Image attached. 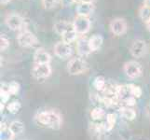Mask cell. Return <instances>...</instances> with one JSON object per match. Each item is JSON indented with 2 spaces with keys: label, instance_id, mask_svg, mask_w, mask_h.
<instances>
[{
  "label": "cell",
  "instance_id": "cell-25",
  "mask_svg": "<svg viewBox=\"0 0 150 140\" xmlns=\"http://www.w3.org/2000/svg\"><path fill=\"white\" fill-rule=\"evenodd\" d=\"M129 85V88H130V92H131V95L135 97L136 99L138 98H140L143 95V91L141 89L140 86H137L135 84H128Z\"/></svg>",
  "mask_w": 150,
  "mask_h": 140
},
{
  "label": "cell",
  "instance_id": "cell-31",
  "mask_svg": "<svg viewBox=\"0 0 150 140\" xmlns=\"http://www.w3.org/2000/svg\"><path fill=\"white\" fill-rule=\"evenodd\" d=\"M76 3V0H60V4L62 7L64 8H68V7H71L72 5Z\"/></svg>",
  "mask_w": 150,
  "mask_h": 140
},
{
  "label": "cell",
  "instance_id": "cell-3",
  "mask_svg": "<svg viewBox=\"0 0 150 140\" xmlns=\"http://www.w3.org/2000/svg\"><path fill=\"white\" fill-rule=\"evenodd\" d=\"M17 42L23 48H32L38 44V38L32 31L23 28L17 35Z\"/></svg>",
  "mask_w": 150,
  "mask_h": 140
},
{
  "label": "cell",
  "instance_id": "cell-21",
  "mask_svg": "<svg viewBox=\"0 0 150 140\" xmlns=\"http://www.w3.org/2000/svg\"><path fill=\"white\" fill-rule=\"evenodd\" d=\"M106 117V112L103 108L100 107H96L91 111V118L93 121H101L103 118Z\"/></svg>",
  "mask_w": 150,
  "mask_h": 140
},
{
  "label": "cell",
  "instance_id": "cell-14",
  "mask_svg": "<svg viewBox=\"0 0 150 140\" xmlns=\"http://www.w3.org/2000/svg\"><path fill=\"white\" fill-rule=\"evenodd\" d=\"M89 43H90V47L93 51H97L101 49V47L103 46V36L100 34H95V35H92L91 37L89 38Z\"/></svg>",
  "mask_w": 150,
  "mask_h": 140
},
{
  "label": "cell",
  "instance_id": "cell-2",
  "mask_svg": "<svg viewBox=\"0 0 150 140\" xmlns=\"http://www.w3.org/2000/svg\"><path fill=\"white\" fill-rule=\"evenodd\" d=\"M67 72L71 76H77L85 73L88 69L87 62L80 56L71 58L66 65Z\"/></svg>",
  "mask_w": 150,
  "mask_h": 140
},
{
  "label": "cell",
  "instance_id": "cell-1",
  "mask_svg": "<svg viewBox=\"0 0 150 140\" xmlns=\"http://www.w3.org/2000/svg\"><path fill=\"white\" fill-rule=\"evenodd\" d=\"M35 120L38 124L53 130H59L63 124V118L56 110H43L38 112Z\"/></svg>",
  "mask_w": 150,
  "mask_h": 140
},
{
  "label": "cell",
  "instance_id": "cell-4",
  "mask_svg": "<svg viewBox=\"0 0 150 140\" xmlns=\"http://www.w3.org/2000/svg\"><path fill=\"white\" fill-rule=\"evenodd\" d=\"M123 71L129 79L135 80L141 77L143 73V67L139 62L135 60H131L126 62L123 65Z\"/></svg>",
  "mask_w": 150,
  "mask_h": 140
},
{
  "label": "cell",
  "instance_id": "cell-18",
  "mask_svg": "<svg viewBox=\"0 0 150 140\" xmlns=\"http://www.w3.org/2000/svg\"><path fill=\"white\" fill-rule=\"evenodd\" d=\"M72 26V23L65 22V21H59L54 23L53 25V30L56 34H58L59 36H63L67 30Z\"/></svg>",
  "mask_w": 150,
  "mask_h": 140
},
{
  "label": "cell",
  "instance_id": "cell-29",
  "mask_svg": "<svg viewBox=\"0 0 150 140\" xmlns=\"http://www.w3.org/2000/svg\"><path fill=\"white\" fill-rule=\"evenodd\" d=\"M42 2V6L45 9H52L57 6L58 0H41Z\"/></svg>",
  "mask_w": 150,
  "mask_h": 140
},
{
  "label": "cell",
  "instance_id": "cell-33",
  "mask_svg": "<svg viewBox=\"0 0 150 140\" xmlns=\"http://www.w3.org/2000/svg\"><path fill=\"white\" fill-rule=\"evenodd\" d=\"M76 3H94L95 0H76Z\"/></svg>",
  "mask_w": 150,
  "mask_h": 140
},
{
  "label": "cell",
  "instance_id": "cell-27",
  "mask_svg": "<svg viewBox=\"0 0 150 140\" xmlns=\"http://www.w3.org/2000/svg\"><path fill=\"white\" fill-rule=\"evenodd\" d=\"M10 45L9 38L7 37L6 34H1L0 35V50L5 51Z\"/></svg>",
  "mask_w": 150,
  "mask_h": 140
},
{
  "label": "cell",
  "instance_id": "cell-24",
  "mask_svg": "<svg viewBox=\"0 0 150 140\" xmlns=\"http://www.w3.org/2000/svg\"><path fill=\"white\" fill-rule=\"evenodd\" d=\"M21 108H22V104H21L20 101H12L8 103L7 106L8 111L11 114H17Z\"/></svg>",
  "mask_w": 150,
  "mask_h": 140
},
{
  "label": "cell",
  "instance_id": "cell-7",
  "mask_svg": "<svg viewBox=\"0 0 150 140\" xmlns=\"http://www.w3.org/2000/svg\"><path fill=\"white\" fill-rule=\"evenodd\" d=\"M54 54L62 60H66L72 57L74 50L70 44L64 43V41H59L54 45Z\"/></svg>",
  "mask_w": 150,
  "mask_h": 140
},
{
  "label": "cell",
  "instance_id": "cell-17",
  "mask_svg": "<svg viewBox=\"0 0 150 140\" xmlns=\"http://www.w3.org/2000/svg\"><path fill=\"white\" fill-rule=\"evenodd\" d=\"M8 128H9V130L11 131V133L14 134L15 136H20V134H22L23 132H24V123L23 122H21V121H13L9 123V125H8Z\"/></svg>",
  "mask_w": 150,
  "mask_h": 140
},
{
  "label": "cell",
  "instance_id": "cell-32",
  "mask_svg": "<svg viewBox=\"0 0 150 140\" xmlns=\"http://www.w3.org/2000/svg\"><path fill=\"white\" fill-rule=\"evenodd\" d=\"M8 128V125H7V123L5 122H0V130H5V129Z\"/></svg>",
  "mask_w": 150,
  "mask_h": 140
},
{
  "label": "cell",
  "instance_id": "cell-5",
  "mask_svg": "<svg viewBox=\"0 0 150 140\" xmlns=\"http://www.w3.org/2000/svg\"><path fill=\"white\" fill-rule=\"evenodd\" d=\"M5 23L12 31H21L24 26V19L18 13H9L5 18Z\"/></svg>",
  "mask_w": 150,
  "mask_h": 140
},
{
  "label": "cell",
  "instance_id": "cell-19",
  "mask_svg": "<svg viewBox=\"0 0 150 140\" xmlns=\"http://www.w3.org/2000/svg\"><path fill=\"white\" fill-rule=\"evenodd\" d=\"M120 113L122 118L130 122L136 118V111L130 107H121L120 108Z\"/></svg>",
  "mask_w": 150,
  "mask_h": 140
},
{
  "label": "cell",
  "instance_id": "cell-6",
  "mask_svg": "<svg viewBox=\"0 0 150 140\" xmlns=\"http://www.w3.org/2000/svg\"><path fill=\"white\" fill-rule=\"evenodd\" d=\"M109 28L111 33L116 37H121L124 34H126L128 30L127 21L124 18L117 17L113 19L109 23Z\"/></svg>",
  "mask_w": 150,
  "mask_h": 140
},
{
  "label": "cell",
  "instance_id": "cell-35",
  "mask_svg": "<svg viewBox=\"0 0 150 140\" xmlns=\"http://www.w3.org/2000/svg\"><path fill=\"white\" fill-rule=\"evenodd\" d=\"M144 6L150 8V0H144Z\"/></svg>",
  "mask_w": 150,
  "mask_h": 140
},
{
  "label": "cell",
  "instance_id": "cell-34",
  "mask_svg": "<svg viewBox=\"0 0 150 140\" xmlns=\"http://www.w3.org/2000/svg\"><path fill=\"white\" fill-rule=\"evenodd\" d=\"M12 0H0V4H1V6H5V5L8 4L9 2H11Z\"/></svg>",
  "mask_w": 150,
  "mask_h": 140
},
{
  "label": "cell",
  "instance_id": "cell-11",
  "mask_svg": "<svg viewBox=\"0 0 150 140\" xmlns=\"http://www.w3.org/2000/svg\"><path fill=\"white\" fill-rule=\"evenodd\" d=\"M76 53L80 57H85L90 55L92 53V50L90 47L89 38H84L83 36L79 37L76 40Z\"/></svg>",
  "mask_w": 150,
  "mask_h": 140
},
{
  "label": "cell",
  "instance_id": "cell-9",
  "mask_svg": "<svg viewBox=\"0 0 150 140\" xmlns=\"http://www.w3.org/2000/svg\"><path fill=\"white\" fill-rule=\"evenodd\" d=\"M147 53V45L143 39H135L130 47V53L133 58H141Z\"/></svg>",
  "mask_w": 150,
  "mask_h": 140
},
{
  "label": "cell",
  "instance_id": "cell-13",
  "mask_svg": "<svg viewBox=\"0 0 150 140\" xmlns=\"http://www.w3.org/2000/svg\"><path fill=\"white\" fill-rule=\"evenodd\" d=\"M94 10L93 3H77L76 7V16L89 17Z\"/></svg>",
  "mask_w": 150,
  "mask_h": 140
},
{
  "label": "cell",
  "instance_id": "cell-36",
  "mask_svg": "<svg viewBox=\"0 0 150 140\" xmlns=\"http://www.w3.org/2000/svg\"><path fill=\"white\" fill-rule=\"evenodd\" d=\"M4 107H5V104H3V103L0 104V110H1V112L4 111Z\"/></svg>",
  "mask_w": 150,
  "mask_h": 140
},
{
  "label": "cell",
  "instance_id": "cell-10",
  "mask_svg": "<svg viewBox=\"0 0 150 140\" xmlns=\"http://www.w3.org/2000/svg\"><path fill=\"white\" fill-rule=\"evenodd\" d=\"M52 73V69H51L50 65H34L32 70H31V74L37 80H43L47 79L50 77Z\"/></svg>",
  "mask_w": 150,
  "mask_h": 140
},
{
  "label": "cell",
  "instance_id": "cell-15",
  "mask_svg": "<svg viewBox=\"0 0 150 140\" xmlns=\"http://www.w3.org/2000/svg\"><path fill=\"white\" fill-rule=\"evenodd\" d=\"M77 38H79V34L76 33V31L73 27V24H72V26L67 30L63 36H62V41H64V43L70 44V45L71 43H74L75 41H76Z\"/></svg>",
  "mask_w": 150,
  "mask_h": 140
},
{
  "label": "cell",
  "instance_id": "cell-20",
  "mask_svg": "<svg viewBox=\"0 0 150 140\" xmlns=\"http://www.w3.org/2000/svg\"><path fill=\"white\" fill-rule=\"evenodd\" d=\"M105 119L106 121L103 123V127H105V131L109 132L114 128L117 122V115L115 113H107Z\"/></svg>",
  "mask_w": 150,
  "mask_h": 140
},
{
  "label": "cell",
  "instance_id": "cell-30",
  "mask_svg": "<svg viewBox=\"0 0 150 140\" xmlns=\"http://www.w3.org/2000/svg\"><path fill=\"white\" fill-rule=\"evenodd\" d=\"M123 107H132L136 105V98L133 97V96H129L128 98H126L125 100L123 102Z\"/></svg>",
  "mask_w": 150,
  "mask_h": 140
},
{
  "label": "cell",
  "instance_id": "cell-26",
  "mask_svg": "<svg viewBox=\"0 0 150 140\" xmlns=\"http://www.w3.org/2000/svg\"><path fill=\"white\" fill-rule=\"evenodd\" d=\"M8 92H10V95H16L21 90V85L19 82L13 80L11 82H9V83H8Z\"/></svg>",
  "mask_w": 150,
  "mask_h": 140
},
{
  "label": "cell",
  "instance_id": "cell-16",
  "mask_svg": "<svg viewBox=\"0 0 150 140\" xmlns=\"http://www.w3.org/2000/svg\"><path fill=\"white\" fill-rule=\"evenodd\" d=\"M138 16L147 27H150V8L144 5L141 6L138 9Z\"/></svg>",
  "mask_w": 150,
  "mask_h": 140
},
{
  "label": "cell",
  "instance_id": "cell-12",
  "mask_svg": "<svg viewBox=\"0 0 150 140\" xmlns=\"http://www.w3.org/2000/svg\"><path fill=\"white\" fill-rule=\"evenodd\" d=\"M51 62L50 54L44 48H38L34 53L35 65H49Z\"/></svg>",
  "mask_w": 150,
  "mask_h": 140
},
{
  "label": "cell",
  "instance_id": "cell-8",
  "mask_svg": "<svg viewBox=\"0 0 150 140\" xmlns=\"http://www.w3.org/2000/svg\"><path fill=\"white\" fill-rule=\"evenodd\" d=\"M72 24H73V27L76 31V33L80 36H84L89 33L91 27V22L90 18L83 16H76Z\"/></svg>",
  "mask_w": 150,
  "mask_h": 140
},
{
  "label": "cell",
  "instance_id": "cell-23",
  "mask_svg": "<svg viewBox=\"0 0 150 140\" xmlns=\"http://www.w3.org/2000/svg\"><path fill=\"white\" fill-rule=\"evenodd\" d=\"M10 96V92H8V84L7 83H2L1 84V89H0V99H1V103L3 104H7L9 100Z\"/></svg>",
  "mask_w": 150,
  "mask_h": 140
},
{
  "label": "cell",
  "instance_id": "cell-22",
  "mask_svg": "<svg viewBox=\"0 0 150 140\" xmlns=\"http://www.w3.org/2000/svg\"><path fill=\"white\" fill-rule=\"evenodd\" d=\"M106 80L105 79L103 76H97L94 77L93 82H92V85L95 88V89L98 92H103V90L105 89L106 87Z\"/></svg>",
  "mask_w": 150,
  "mask_h": 140
},
{
  "label": "cell",
  "instance_id": "cell-28",
  "mask_svg": "<svg viewBox=\"0 0 150 140\" xmlns=\"http://www.w3.org/2000/svg\"><path fill=\"white\" fill-rule=\"evenodd\" d=\"M14 137L15 136L9 130V128L0 130V140H13Z\"/></svg>",
  "mask_w": 150,
  "mask_h": 140
}]
</instances>
